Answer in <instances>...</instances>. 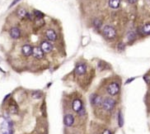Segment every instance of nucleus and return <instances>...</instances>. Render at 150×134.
Returning a JSON list of instances; mask_svg holds the SVG:
<instances>
[{
    "label": "nucleus",
    "mask_w": 150,
    "mask_h": 134,
    "mask_svg": "<svg viewBox=\"0 0 150 134\" xmlns=\"http://www.w3.org/2000/svg\"><path fill=\"white\" fill-rule=\"evenodd\" d=\"M102 34L107 39L112 40L116 36V31L113 27L110 26V25H107V26L103 27Z\"/></svg>",
    "instance_id": "1"
},
{
    "label": "nucleus",
    "mask_w": 150,
    "mask_h": 134,
    "mask_svg": "<svg viewBox=\"0 0 150 134\" xmlns=\"http://www.w3.org/2000/svg\"><path fill=\"white\" fill-rule=\"evenodd\" d=\"M115 105V99L111 98H106L102 100V106L103 109L106 111H111L114 108Z\"/></svg>",
    "instance_id": "2"
},
{
    "label": "nucleus",
    "mask_w": 150,
    "mask_h": 134,
    "mask_svg": "<svg viewBox=\"0 0 150 134\" xmlns=\"http://www.w3.org/2000/svg\"><path fill=\"white\" fill-rule=\"evenodd\" d=\"M1 131L3 134H12L13 130H12V123L11 121L5 119L1 124Z\"/></svg>",
    "instance_id": "3"
},
{
    "label": "nucleus",
    "mask_w": 150,
    "mask_h": 134,
    "mask_svg": "<svg viewBox=\"0 0 150 134\" xmlns=\"http://www.w3.org/2000/svg\"><path fill=\"white\" fill-rule=\"evenodd\" d=\"M107 92L110 95L115 96L120 92V85L116 82H112L107 86Z\"/></svg>",
    "instance_id": "4"
},
{
    "label": "nucleus",
    "mask_w": 150,
    "mask_h": 134,
    "mask_svg": "<svg viewBox=\"0 0 150 134\" xmlns=\"http://www.w3.org/2000/svg\"><path fill=\"white\" fill-rule=\"evenodd\" d=\"M72 108H73V110L74 112H76V113H79V112L83 108V102L81 101V99H74L73 103H72Z\"/></svg>",
    "instance_id": "5"
},
{
    "label": "nucleus",
    "mask_w": 150,
    "mask_h": 134,
    "mask_svg": "<svg viewBox=\"0 0 150 134\" xmlns=\"http://www.w3.org/2000/svg\"><path fill=\"white\" fill-rule=\"evenodd\" d=\"M90 102H91L92 105L93 106H99L102 105V99L100 95L96 94V93H93V94H91V96H90Z\"/></svg>",
    "instance_id": "6"
},
{
    "label": "nucleus",
    "mask_w": 150,
    "mask_h": 134,
    "mask_svg": "<svg viewBox=\"0 0 150 134\" xmlns=\"http://www.w3.org/2000/svg\"><path fill=\"white\" fill-rule=\"evenodd\" d=\"M87 72V65L84 63H78L75 67V73L78 75H83Z\"/></svg>",
    "instance_id": "7"
},
{
    "label": "nucleus",
    "mask_w": 150,
    "mask_h": 134,
    "mask_svg": "<svg viewBox=\"0 0 150 134\" xmlns=\"http://www.w3.org/2000/svg\"><path fill=\"white\" fill-rule=\"evenodd\" d=\"M32 55H33V56L35 57L36 59L40 60V59L44 58L45 53H44V51L41 50V48L36 46V47H34L33 50H32Z\"/></svg>",
    "instance_id": "8"
},
{
    "label": "nucleus",
    "mask_w": 150,
    "mask_h": 134,
    "mask_svg": "<svg viewBox=\"0 0 150 134\" xmlns=\"http://www.w3.org/2000/svg\"><path fill=\"white\" fill-rule=\"evenodd\" d=\"M40 48L44 51V53H49L53 49V46L49 42L44 41L40 44Z\"/></svg>",
    "instance_id": "9"
},
{
    "label": "nucleus",
    "mask_w": 150,
    "mask_h": 134,
    "mask_svg": "<svg viewBox=\"0 0 150 134\" xmlns=\"http://www.w3.org/2000/svg\"><path fill=\"white\" fill-rule=\"evenodd\" d=\"M45 36L49 41L55 42L57 39V34L53 29H48L45 32Z\"/></svg>",
    "instance_id": "10"
},
{
    "label": "nucleus",
    "mask_w": 150,
    "mask_h": 134,
    "mask_svg": "<svg viewBox=\"0 0 150 134\" xmlns=\"http://www.w3.org/2000/svg\"><path fill=\"white\" fill-rule=\"evenodd\" d=\"M74 123V118L72 114H66L64 118V123L65 126L71 127Z\"/></svg>",
    "instance_id": "11"
},
{
    "label": "nucleus",
    "mask_w": 150,
    "mask_h": 134,
    "mask_svg": "<svg viewBox=\"0 0 150 134\" xmlns=\"http://www.w3.org/2000/svg\"><path fill=\"white\" fill-rule=\"evenodd\" d=\"M32 50L33 47L30 45H24L21 47V52L25 56H30L31 55H32Z\"/></svg>",
    "instance_id": "12"
},
{
    "label": "nucleus",
    "mask_w": 150,
    "mask_h": 134,
    "mask_svg": "<svg viewBox=\"0 0 150 134\" xmlns=\"http://www.w3.org/2000/svg\"><path fill=\"white\" fill-rule=\"evenodd\" d=\"M17 15L19 18H28L31 19L30 14L27 12V10L25 8H19L17 12Z\"/></svg>",
    "instance_id": "13"
},
{
    "label": "nucleus",
    "mask_w": 150,
    "mask_h": 134,
    "mask_svg": "<svg viewBox=\"0 0 150 134\" xmlns=\"http://www.w3.org/2000/svg\"><path fill=\"white\" fill-rule=\"evenodd\" d=\"M10 36L13 39H18L21 36V31L17 27H12L10 30Z\"/></svg>",
    "instance_id": "14"
},
{
    "label": "nucleus",
    "mask_w": 150,
    "mask_h": 134,
    "mask_svg": "<svg viewBox=\"0 0 150 134\" xmlns=\"http://www.w3.org/2000/svg\"><path fill=\"white\" fill-rule=\"evenodd\" d=\"M8 110L10 112V113H12V114H16L18 113V107L16 103H15V101L12 100L9 103Z\"/></svg>",
    "instance_id": "15"
},
{
    "label": "nucleus",
    "mask_w": 150,
    "mask_h": 134,
    "mask_svg": "<svg viewBox=\"0 0 150 134\" xmlns=\"http://www.w3.org/2000/svg\"><path fill=\"white\" fill-rule=\"evenodd\" d=\"M109 6L110 8L113 9H116L120 7V0H109Z\"/></svg>",
    "instance_id": "16"
},
{
    "label": "nucleus",
    "mask_w": 150,
    "mask_h": 134,
    "mask_svg": "<svg viewBox=\"0 0 150 134\" xmlns=\"http://www.w3.org/2000/svg\"><path fill=\"white\" fill-rule=\"evenodd\" d=\"M141 32L143 35H150V23L143 25L141 28Z\"/></svg>",
    "instance_id": "17"
},
{
    "label": "nucleus",
    "mask_w": 150,
    "mask_h": 134,
    "mask_svg": "<svg viewBox=\"0 0 150 134\" xmlns=\"http://www.w3.org/2000/svg\"><path fill=\"white\" fill-rule=\"evenodd\" d=\"M33 14H34V16L37 18V19H41V18H43L44 16H45L43 12H41L40 11H38V10H34Z\"/></svg>",
    "instance_id": "18"
},
{
    "label": "nucleus",
    "mask_w": 150,
    "mask_h": 134,
    "mask_svg": "<svg viewBox=\"0 0 150 134\" xmlns=\"http://www.w3.org/2000/svg\"><path fill=\"white\" fill-rule=\"evenodd\" d=\"M118 123H119V127H123L124 125V118H123V115L121 112H119L118 114Z\"/></svg>",
    "instance_id": "19"
},
{
    "label": "nucleus",
    "mask_w": 150,
    "mask_h": 134,
    "mask_svg": "<svg viewBox=\"0 0 150 134\" xmlns=\"http://www.w3.org/2000/svg\"><path fill=\"white\" fill-rule=\"evenodd\" d=\"M136 38V35L134 32H130L127 34V39L129 42H133Z\"/></svg>",
    "instance_id": "20"
},
{
    "label": "nucleus",
    "mask_w": 150,
    "mask_h": 134,
    "mask_svg": "<svg viewBox=\"0 0 150 134\" xmlns=\"http://www.w3.org/2000/svg\"><path fill=\"white\" fill-rule=\"evenodd\" d=\"M32 98L33 99H40L42 97V93L40 92V91H34V92H32Z\"/></svg>",
    "instance_id": "21"
},
{
    "label": "nucleus",
    "mask_w": 150,
    "mask_h": 134,
    "mask_svg": "<svg viewBox=\"0 0 150 134\" xmlns=\"http://www.w3.org/2000/svg\"><path fill=\"white\" fill-rule=\"evenodd\" d=\"M94 23V26H95V27H96V28H100L102 26V22L99 19H97V18L94 20V23Z\"/></svg>",
    "instance_id": "22"
},
{
    "label": "nucleus",
    "mask_w": 150,
    "mask_h": 134,
    "mask_svg": "<svg viewBox=\"0 0 150 134\" xmlns=\"http://www.w3.org/2000/svg\"><path fill=\"white\" fill-rule=\"evenodd\" d=\"M124 47H126V46H124V43L122 42H120V43H119L118 46H117V49H118V51H122L124 50Z\"/></svg>",
    "instance_id": "23"
},
{
    "label": "nucleus",
    "mask_w": 150,
    "mask_h": 134,
    "mask_svg": "<svg viewBox=\"0 0 150 134\" xmlns=\"http://www.w3.org/2000/svg\"><path fill=\"white\" fill-rule=\"evenodd\" d=\"M143 80H144L146 84H148V85L150 84V75L149 74H145V75L143 76Z\"/></svg>",
    "instance_id": "24"
},
{
    "label": "nucleus",
    "mask_w": 150,
    "mask_h": 134,
    "mask_svg": "<svg viewBox=\"0 0 150 134\" xmlns=\"http://www.w3.org/2000/svg\"><path fill=\"white\" fill-rule=\"evenodd\" d=\"M19 1H21V0H14V1L12 3V4L10 5V7H12V6H14L16 4H17V3L19 2Z\"/></svg>",
    "instance_id": "25"
},
{
    "label": "nucleus",
    "mask_w": 150,
    "mask_h": 134,
    "mask_svg": "<svg viewBox=\"0 0 150 134\" xmlns=\"http://www.w3.org/2000/svg\"><path fill=\"white\" fill-rule=\"evenodd\" d=\"M102 134H112V133L111 132V131H110V130L106 129V130H104V132H102Z\"/></svg>",
    "instance_id": "26"
},
{
    "label": "nucleus",
    "mask_w": 150,
    "mask_h": 134,
    "mask_svg": "<svg viewBox=\"0 0 150 134\" xmlns=\"http://www.w3.org/2000/svg\"><path fill=\"white\" fill-rule=\"evenodd\" d=\"M135 79V78H131V79H129L128 80H126V84H129V83H130L131 81H133V80Z\"/></svg>",
    "instance_id": "27"
},
{
    "label": "nucleus",
    "mask_w": 150,
    "mask_h": 134,
    "mask_svg": "<svg viewBox=\"0 0 150 134\" xmlns=\"http://www.w3.org/2000/svg\"><path fill=\"white\" fill-rule=\"evenodd\" d=\"M128 1H129L130 3H131V4H134V3H135L137 0H128Z\"/></svg>",
    "instance_id": "28"
}]
</instances>
